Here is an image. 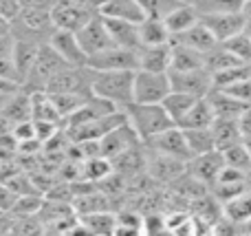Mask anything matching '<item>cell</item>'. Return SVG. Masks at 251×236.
I'll return each mask as SVG.
<instances>
[{"label":"cell","mask_w":251,"mask_h":236,"mask_svg":"<svg viewBox=\"0 0 251 236\" xmlns=\"http://www.w3.org/2000/svg\"><path fill=\"white\" fill-rule=\"evenodd\" d=\"M51 9H31L22 7L20 13L11 20V33L16 40L33 44H47L55 31Z\"/></svg>","instance_id":"1"},{"label":"cell","mask_w":251,"mask_h":236,"mask_svg":"<svg viewBox=\"0 0 251 236\" xmlns=\"http://www.w3.org/2000/svg\"><path fill=\"white\" fill-rule=\"evenodd\" d=\"M126 113H128V122L139 132L143 144L150 141L152 137H156L159 132L176 126L174 119L168 115V110L163 108V104H139V102H132V104L126 106Z\"/></svg>","instance_id":"2"},{"label":"cell","mask_w":251,"mask_h":236,"mask_svg":"<svg viewBox=\"0 0 251 236\" xmlns=\"http://www.w3.org/2000/svg\"><path fill=\"white\" fill-rule=\"evenodd\" d=\"M134 71H95L93 93L115 102L119 108H126L134 102Z\"/></svg>","instance_id":"3"},{"label":"cell","mask_w":251,"mask_h":236,"mask_svg":"<svg viewBox=\"0 0 251 236\" xmlns=\"http://www.w3.org/2000/svg\"><path fill=\"white\" fill-rule=\"evenodd\" d=\"M172 93V79L168 73H156V71H134V88L132 95L139 104H161L165 97Z\"/></svg>","instance_id":"4"},{"label":"cell","mask_w":251,"mask_h":236,"mask_svg":"<svg viewBox=\"0 0 251 236\" xmlns=\"http://www.w3.org/2000/svg\"><path fill=\"white\" fill-rule=\"evenodd\" d=\"M64 66H69L64 62V57L51 47V44H40V51L38 57H35V64L31 69L29 78L25 79L22 86L29 88V91H47V84L49 79L53 78L55 73H60Z\"/></svg>","instance_id":"5"},{"label":"cell","mask_w":251,"mask_h":236,"mask_svg":"<svg viewBox=\"0 0 251 236\" xmlns=\"http://www.w3.org/2000/svg\"><path fill=\"white\" fill-rule=\"evenodd\" d=\"M95 69L91 66H64L47 84L49 93H93Z\"/></svg>","instance_id":"6"},{"label":"cell","mask_w":251,"mask_h":236,"mask_svg":"<svg viewBox=\"0 0 251 236\" xmlns=\"http://www.w3.org/2000/svg\"><path fill=\"white\" fill-rule=\"evenodd\" d=\"M146 170L150 172V177L159 185H170L181 175L187 172V161L170 157V155H163V153H156V150L146 146Z\"/></svg>","instance_id":"7"},{"label":"cell","mask_w":251,"mask_h":236,"mask_svg":"<svg viewBox=\"0 0 251 236\" xmlns=\"http://www.w3.org/2000/svg\"><path fill=\"white\" fill-rule=\"evenodd\" d=\"M95 13H100V11L86 7L82 0H57L51 9L53 22H55L57 29L75 31V33H77Z\"/></svg>","instance_id":"8"},{"label":"cell","mask_w":251,"mask_h":236,"mask_svg":"<svg viewBox=\"0 0 251 236\" xmlns=\"http://www.w3.org/2000/svg\"><path fill=\"white\" fill-rule=\"evenodd\" d=\"M88 66L95 71H137L139 69V57L137 51L124 47H113L97 51L88 55Z\"/></svg>","instance_id":"9"},{"label":"cell","mask_w":251,"mask_h":236,"mask_svg":"<svg viewBox=\"0 0 251 236\" xmlns=\"http://www.w3.org/2000/svg\"><path fill=\"white\" fill-rule=\"evenodd\" d=\"M124 122H128V113L126 108L122 110H115L110 115H104L100 119H93L88 124H82V126L73 128V131H66L71 141H91V139H104L110 131H115L117 126H122Z\"/></svg>","instance_id":"10"},{"label":"cell","mask_w":251,"mask_h":236,"mask_svg":"<svg viewBox=\"0 0 251 236\" xmlns=\"http://www.w3.org/2000/svg\"><path fill=\"white\" fill-rule=\"evenodd\" d=\"M146 146L156 150V153L183 159V161H190V159L194 157L190 150V144H187V139H185V131H183L181 126H172V128H168V131L159 132V135L152 137L150 141H146Z\"/></svg>","instance_id":"11"},{"label":"cell","mask_w":251,"mask_h":236,"mask_svg":"<svg viewBox=\"0 0 251 236\" xmlns=\"http://www.w3.org/2000/svg\"><path fill=\"white\" fill-rule=\"evenodd\" d=\"M174 91L190 93L196 97H207L214 91V78L207 69H194V71H170Z\"/></svg>","instance_id":"12"},{"label":"cell","mask_w":251,"mask_h":236,"mask_svg":"<svg viewBox=\"0 0 251 236\" xmlns=\"http://www.w3.org/2000/svg\"><path fill=\"white\" fill-rule=\"evenodd\" d=\"M77 40L88 55H93V53H97V51H104V49L115 44L113 38H110L106 18L101 16V13H95V16L77 31Z\"/></svg>","instance_id":"13"},{"label":"cell","mask_w":251,"mask_h":236,"mask_svg":"<svg viewBox=\"0 0 251 236\" xmlns=\"http://www.w3.org/2000/svg\"><path fill=\"white\" fill-rule=\"evenodd\" d=\"M201 22L214 33V38L218 42L234 38L236 33L245 31L247 18L243 16V11H227V13H201Z\"/></svg>","instance_id":"14"},{"label":"cell","mask_w":251,"mask_h":236,"mask_svg":"<svg viewBox=\"0 0 251 236\" xmlns=\"http://www.w3.org/2000/svg\"><path fill=\"white\" fill-rule=\"evenodd\" d=\"M115 110H122V108H119L115 102L93 93L73 115H69V117L64 119V131H73V128L82 126V124H88V122H93V119H100V117H104V115L115 113Z\"/></svg>","instance_id":"15"},{"label":"cell","mask_w":251,"mask_h":236,"mask_svg":"<svg viewBox=\"0 0 251 236\" xmlns=\"http://www.w3.org/2000/svg\"><path fill=\"white\" fill-rule=\"evenodd\" d=\"M223 168H225V157H223L221 150H209V153H203V155H194L187 161V172L192 177H196L199 181H203L207 188H212L216 184Z\"/></svg>","instance_id":"16"},{"label":"cell","mask_w":251,"mask_h":236,"mask_svg":"<svg viewBox=\"0 0 251 236\" xmlns=\"http://www.w3.org/2000/svg\"><path fill=\"white\" fill-rule=\"evenodd\" d=\"M53 49L64 57L66 64L71 66H88V53L84 51V47L79 44L77 33L75 31H66V29H55L49 40Z\"/></svg>","instance_id":"17"},{"label":"cell","mask_w":251,"mask_h":236,"mask_svg":"<svg viewBox=\"0 0 251 236\" xmlns=\"http://www.w3.org/2000/svg\"><path fill=\"white\" fill-rule=\"evenodd\" d=\"M100 141H101V155L108 157V159H113V157H117V155L126 153V150L143 144L141 137H139V132L134 131V126L130 122H124L122 126H117L115 131H110L108 135Z\"/></svg>","instance_id":"18"},{"label":"cell","mask_w":251,"mask_h":236,"mask_svg":"<svg viewBox=\"0 0 251 236\" xmlns=\"http://www.w3.org/2000/svg\"><path fill=\"white\" fill-rule=\"evenodd\" d=\"M139 69L156 71V73H168L172 66V42L161 44V47H141L137 51Z\"/></svg>","instance_id":"19"},{"label":"cell","mask_w":251,"mask_h":236,"mask_svg":"<svg viewBox=\"0 0 251 236\" xmlns=\"http://www.w3.org/2000/svg\"><path fill=\"white\" fill-rule=\"evenodd\" d=\"M172 42L185 44V47L196 49V51H201V53H207V51H212L214 47H218V44H221L216 38H214L212 31H209L201 20L196 22L192 29L183 31V33H178V35H172Z\"/></svg>","instance_id":"20"},{"label":"cell","mask_w":251,"mask_h":236,"mask_svg":"<svg viewBox=\"0 0 251 236\" xmlns=\"http://www.w3.org/2000/svg\"><path fill=\"white\" fill-rule=\"evenodd\" d=\"M106 25H108L110 38H113V42L117 44V47L132 49V51H139V49H141V40H139V25L128 22V20H119V18H106Z\"/></svg>","instance_id":"21"},{"label":"cell","mask_w":251,"mask_h":236,"mask_svg":"<svg viewBox=\"0 0 251 236\" xmlns=\"http://www.w3.org/2000/svg\"><path fill=\"white\" fill-rule=\"evenodd\" d=\"M139 40L141 47H161L172 42V33L163 18H143L139 22Z\"/></svg>","instance_id":"22"},{"label":"cell","mask_w":251,"mask_h":236,"mask_svg":"<svg viewBox=\"0 0 251 236\" xmlns=\"http://www.w3.org/2000/svg\"><path fill=\"white\" fill-rule=\"evenodd\" d=\"M73 210L79 216L86 214H95V212H106V210H115V201L104 192V190H91V192H84L73 197Z\"/></svg>","instance_id":"23"},{"label":"cell","mask_w":251,"mask_h":236,"mask_svg":"<svg viewBox=\"0 0 251 236\" xmlns=\"http://www.w3.org/2000/svg\"><path fill=\"white\" fill-rule=\"evenodd\" d=\"M199 20H201V13L192 2H181L178 7H174L172 11L163 18V22L168 25L172 35H178V33H183V31L192 29Z\"/></svg>","instance_id":"24"},{"label":"cell","mask_w":251,"mask_h":236,"mask_svg":"<svg viewBox=\"0 0 251 236\" xmlns=\"http://www.w3.org/2000/svg\"><path fill=\"white\" fill-rule=\"evenodd\" d=\"M100 13L106 18H119V20L134 22V25H139L146 18V11L139 4V0H108L100 9Z\"/></svg>","instance_id":"25"},{"label":"cell","mask_w":251,"mask_h":236,"mask_svg":"<svg viewBox=\"0 0 251 236\" xmlns=\"http://www.w3.org/2000/svg\"><path fill=\"white\" fill-rule=\"evenodd\" d=\"M214 122H216V113H214L212 102H209V97H201L187 110L185 117L178 122V126L181 128H212Z\"/></svg>","instance_id":"26"},{"label":"cell","mask_w":251,"mask_h":236,"mask_svg":"<svg viewBox=\"0 0 251 236\" xmlns=\"http://www.w3.org/2000/svg\"><path fill=\"white\" fill-rule=\"evenodd\" d=\"M209 102H212L214 106V113H216V117H231V119H238L240 115L245 113V110L249 108L251 104H245V102L236 100L234 95H229V93L221 91V88H214L212 93H209Z\"/></svg>","instance_id":"27"},{"label":"cell","mask_w":251,"mask_h":236,"mask_svg":"<svg viewBox=\"0 0 251 236\" xmlns=\"http://www.w3.org/2000/svg\"><path fill=\"white\" fill-rule=\"evenodd\" d=\"M2 113L11 119L13 124L25 122V119H33V102H31V91L22 86L20 91H16L9 102L4 104Z\"/></svg>","instance_id":"28"},{"label":"cell","mask_w":251,"mask_h":236,"mask_svg":"<svg viewBox=\"0 0 251 236\" xmlns=\"http://www.w3.org/2000/svg\"><path fill=\"white\" fill-rule=\"evenodd\" d=\"M194 69H205V53L185 47V44L172 42V66H170V71H194Z\"/></svg>","instance_id":"29"},{"label":"cell","mask_w":251,"mask_h":236,"mask_svg":"<svg viewBox=\"0 0 251 236\" xmlns=\"http://www.w3.org/2000/svg\"><path fill=\"white\" fill-rule=\"evenodd\" d=\"M212 132H214V139H216V148L218 150H225V148H229V146L243 141V137H240L238 119L216 117V122L212 124Z\"/></svg>","instance_id":"30"},{"label":"cell","mask_w":251,"mask_h":236,"mask_svg":"<svg viewBox=\"0 0 251 236\" xmlns=\"http://www.w3.org/2000/svg\"><path fill=\"white\" fill-rule=\"evenodd\" d=\"M79 219L88 234H117V212L115 210L95 212V214H86Z\"/></svg>","instance_id":"31"},{"label":"cell","mask_w":251,"mask_h":236,"mask_svg":"<svg viewBox=\"0 0 251 236\" xmlns=\"http://www.w3.org/2000/svg\"><path fill=\"white\" fill-rule=\"evenodd\" d=\"M196 100H201V97L190 95V93H183V91H174L172 88V93H170L161 104H163V108L168 110V115L174 119V124L178 126V122H181V119L187 115V110L196 104Z\"/></svg>","instance_id":"32"},{"label":"cell","mask_w":251,"mask_h":236,"mask_svg":"<svg viewBox=\"0 0 251 236\" xmlns=\"http://www.w3.org/2000/svg\"><path fill=\"white\" fill-rule=\"evenodd\" d=\"M40 44L33 42H22V40H16V49H13V62H16V69L22 78V84L29 78L31 69L35 64V57H38Z\"/></svg>","instance_id":"33"},{"label":"cell","mask_w":251,"mask_h":236,"mask_svg":"<svg viewBox=\"0 0 251 236\" xmlns=\"http://www.w3.org/2000/svg\"><path fill=\"white\" fill-rule=\"evenodd\" d=\"M223 214L238 225L247 223L251 219V190L247 188L245 192H240L238 197L231 199V201L223 203Z\"/></svg>","instance_id":"34"},{"label":"cell","mask_w":251,"mask_h":236,"mask_svg":"<svg viewBox=\"0 0 251 236\" xmlns=\"http://www.w3.org/2000/svg\"><path fill=\"white\" fill-rule=\"evenodd\" d=\"M113 172V161L104 155H97V157H91V159H84L79 163V179H88V181H95L100 184L101 179Z\"/></svg>","instance_id":"35"},{"label":"cell","mask_w":251,"mask_h":236,"mask_svg":"<svg viewBox=\"0 0 251 236\" xmlns=\"http://www.w3.org/2000/svg\"><path fill=\"white\" fill-rule=\"evenodd\" d=\"M117 212V234H143V219L146 216L134 206L126 203Z\"/></svg>","instance_id":"36"},{"label":"cell","mask_w":251,"mask_h":236,"mask_svg":"<svg viewBox=\"0 0 251 236\" xmlns=\"http://www.w3.org/2000/svg\"><path fill=\"white\" fill-rule=\"evenodd\" d=\"M185 131V139L190 144L192 155H203L216 148V139H214L212 128H183Z\"/></svg>","instance_id":"37"},{"label":"cell","mask_w":251,"mask_h":236,"mask_svg":"<svg viewBox=\"0 0 251 236\" xmlns=\"http://www.w3.org/2000/svg\"><path fill=\"white\" fill-rule=\"evenodd\" d=\"M236 64H243V62H240L236 55H231L223 44H218V47H214L212 51L205 53V69H207L212 75L218 73V71L231 69V66H236Z\"/></svg>","instance_id":"38"},{"label":"cell","mask_w":251,"mask_h":236,"mask_svg":"<svg viewBox=\"0 0 251 236\" xmlns=\"http://www.w3.org/2000/svg\"><path fill=\"white\" fill-rule=\"evenodd\" d=\"M91 95L93 93H51L53 104L57 106V110H60V115L64 119L69 117V115H73Z\"/></svg>","instance_id":"39"},{"label":"cell","mask_w":251,"mask_h":236,"mask_svg":"<svg viewBox=\"0 0 251 236\" xmlns=\"http://www.w3.org/2000/svg\"><path fill=\"white\" fill-rule=\"evenodd\" d=\"M221 44L231 53V55L238 57L243 64H251V35L247 31H240V33H236L234 38L225 40V42H221Z\"/></svg>","instance_id":"40"},{"label":"cell","mask_w":251,"mask_h":236,"mask_svg":"<svg viewBox=\"0 0 251 236\" xmlns=\"http://www.w3.org/2000/svg\"><path fill=\"white\" fill-rule=\"evenodd\" d=\"M221 153H223V157H225L227 166H234V168H238V170H243V172L251 170V150L243 144V141H238V144L221 150Z\"/></svg>","instance_id":"41"},{"label":"cell","mask_w":251,"mask_h":236,"mask_svg":"<svg viewBox=\"0 0 251 236\" xmlns=\"http://www.w3.org/2000/svg\"><path fill=\"white\" fill-rule=\"evenodd\" d=\"M199 13H227V11H243L245 0H192Z\"/></svg>","instance_id":"42"},{"label":"cell","mask_w":251,"mask_h":236,"mask_svg":"<svg viewBox=\"0 0 251 236\" xmlns=\"http://www.w3.org/2000/svg\"><path fill=\"white\" fill-rule=\"evenodd\" d=\"M181 2H185V0H139V4L146 11V18H165Z\"/></svg>","instance_id":"43"},{"label":"cell","mask_w":251,"mask_h":236,"mask_svg":"<svg viewBox=\"0 0 251 236\" xmlns=\"http://www.w3.org/2000/svg\"><path fill=\"white\" fill-rule=\"evenodd\" d=\"M163 232H168L165 212H152V214H146V219H143V234H163Z\"/></svg>","instance_id":"44"},{"label":"cell","mask_w":251,"mask_h":236,"mask_svg":"<svg viewBox=\"0 0 251 236\" xmlns=\"http://www.w3.org/2000/svg\"><path fill=\"white\" fill-rule=\"evenodd\" d=\"M16 203H18V194L13 192L7 184L0 181V210L2 212H13Z\"/></svg>","instance_id":"45"},{"label":"cell","mask_w":251,"mask_h":236,"mask_svg":"<svg viewBox=\"0 0 251 236\" xmlns=\"http://www.w3.org/2000/svg\"><path fill=\"white\" fill-rule=\"evenodd\" d=\"M0 78L22 84V78H20V73H18V69H16L13 57H0Z\"/></svg>","instance_id":"46"},{"label":"cell","mask_w":251,"mask_h":236,"mask_svg":"<svg viewBox=\"0 0 251 236\" xmlns=\"http://www.w3.org/2000/svg\"><path fill=\"white\" fill-rule=\"evenodd\" d=\"M13 135H16L18 141H26L35 137V122L33 119H25V122H18L13 126Z\"/></svg>","instance_id":"47"},{"label":"cell","mask_w":251,"mask_h":236,"mask_svg":"<svg viewBox=\"0 0 251 236\" xmlns=\"http://www.w3.org/2000/svg\"><path fill=\"white\" fill-rule=\"evenodd\" d=\"M20 2L18 0H0V16L7 18V20H13V18L20 13Z\"/></svg>","instance_id":"48"},{"label":"cell","mask_w":251,"mask_h":236,"mask_svg":"<svg viewBox=\"0 0 251 236\" xmlns=\"http://www.w3.org/2000/svg\"><path fill=\"white\" fill-rule=\"evenodd\" d=\"M13 49H16V38H13V33L0 35V57H13Z\"/></svg>","instance_id":"49"},{"label":"cell","mask_w":251,"mask_h":236,"mask_svg":"<svg viewBox=\"0 0 251 236\" xmlns=\"http://www.w3.org/2000/svg\"><path fill=\"white\" fill-rule=\"evenodd\" d=\"M20 7H31V9H53L57 0H18Z\"/></svg>","instance_id":"50"},{"label":"cell","mask_w":251,"mask_h":236,"mask_svg":"<svg viewBox=\"0 0 251 236\" xmlns=\"http://www.w3.org/2000/svg\"><path fill=\"white\" fill-rule=\"evenodd\" d=\"M20 88H22V84L11 82V79L0 78V95H13V93L20 91Z\"/></svg>","instance_id":"51"},{"label":"cell","mask_w":251,"mask_h":236,"mask_svg":"<svg viewBox=\"0 0 251 236\" xmlns=\"http://www.w3.org/2000/svg\"><path fill=\"white\" fill-rule=\"evenodd\" d=\"M13 126H16V124H13L11 119H9L7 115H4L2 110H0V135H7V132H13Z\"/></svg>","instance_id":"52"},{"label":"cell","mask_w":251,"mask_h":236,"mask_svg":"<svg viewBox=\"0 0 251 236\" xmlns=\"http://www.w3.org/2000/svg\"><path fill=\"white\" fill-rule=\"evenodd\" d=\"M82 2L86 4V7H91V9H95V11H100V9L104 7L108 0H82Z\"/></svg>","instance_id":"53"},{"label":"cell","mask_w":251,"mask_h":236,"mask_svg":"<svg viewBox=\"0 0 251 236\" xmlns=\"http://www.w3.org/2000/svg\"><path fill=\"white\" fill-rule=\"evenodd\" d=\"M2 33H11V20H7V18L0 16V35Z\"/></svg>","instance_id":"54"},{"label":"cell","mask_w":251,"mask_h":236,"mask_svg":"<svg viewBox=\"0 0 251 236\" xmlns=\"http://www.w3.org/2000/svg\"><path fill=\"white\" fill-rule=\"evenodd\" d=\"M243 16L247 18V20H251V0H245V4H243Z\"/></svg>","instance_id":"55"},{"label":"cell","mask_w":251,"mask_h":236,"mask_svg":"<svg viewBox=\"0 0 251 236\" xmlns=\"http://www.w3.org/2000/svg\"><path fill=\"white\" fill-rule=\"evenodd\" d=\"M240 232H247V234H251V219L247 221V223L240 225Z\"/></svg>","instance_id":"56"},{"label":"cell","mask_w":251,"mask_h":236,"mask_svg":"<svg viewBox=\"0 0 251 236\" xmlns=\"http://www.w3.org/2000/svg\"><path fill=\"white\" fill-rule=\"evenodd\" d=\"M9 97H11V95H0V110L4 108V104L9 102Z\"/></svg>","instance_id":"57"},{"label":"cell","mask_w":251,"mask_h":236,"mask_svg":"<svg viewBox=\"0 0 251 236\" xmlns=\"http://www.w3.org/2000/svg\"><path fill=\"white\" fill-rule=\"evenodd\" d=\"M245 181H247V188L251 190V170H247V179H245Z\"/></svg>","instance_id":"58"},{"label":"cell","mask_w":251,"mask_h":236,"mask_svg":"<svg viewBox=\"0 0 251 236\" xmlns=\"http://www.w3.org/2000/svg\"><path fill=\"white\" fill-rule=\"evenodd\" d=\"M245 31L251 35V20H247V25H245Z\"/></svg>","instance_id":"59"},{"label":"cell","mask_w":251,"mask_h":236,"mask_svg":"<svg viewBox=\"0 0 251 236\" xmlns=\"http://www.w3.org/2000/svg\"><path fill=\"white\" fill-rule=\"evenodd\" d=\"M185 2H192V0H185Z\"/></svg>","instance_id":"60"}]
</instances>
